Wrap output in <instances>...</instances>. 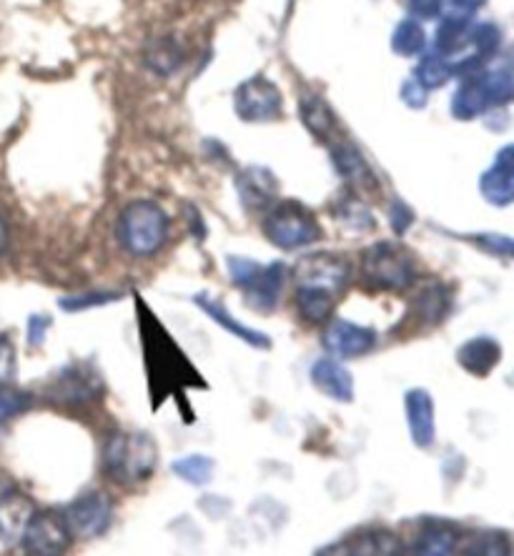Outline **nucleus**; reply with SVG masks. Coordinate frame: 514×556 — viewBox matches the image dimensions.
Returning a JSON list of instances; mask_svg holds the SVG:
<instances>
[{"label":"nucleus","instance_id":"obj_1","mask_svg":"<svg viewBox=\"0 0 514 556\" xmlns=\"http://www.w3.org/2000/svg\"><path fill=\"white\" fill-rule=\"evenodd\" d=\"M103 473L121 486L151 479L159 464V446L146 431H116L103 444Z\"/></svg>","mask_w":514,"mask_h":556},{"label":"nucleus","instance_id":"obj_2","mask_svg":"<svg viewBox=\"0 0 514 556\" xmlns=\"http://www.w3.org/2000/svg\"><path fill=\"white\" fill-rule=\"evenodd\" d=\"M168 214L153 201H134L121 211L116 236L121 249L136 258H149L163 249L168 239Z\"/></svg>","mask_w":514,"mask_h":556},{"label":"nucleus","instance_id":"obj_3","mask_svg":"<svg viewBox=\"0 0 514 556\" xmlns=\"http://www.w3.org/2000/svg\"><path fill=\"white\" fill-rule=\"evenodd\" d=\"M362 278L372 289H410L417 281V261L402 243L379 241L362 253Z\"/></svg>","mask_w":514,"mask_h":556},{"label":"nucleus","instance_id":"obj_4","mask_svg":"<svg viewBox=\"0 0 514 556\" xmlns=\"http://www.w3.org/2000/svg\"><path fill=\"white\" fill-rule=\"evenodd\" d=\"M264 236L274 247L284 251H293L301 247H312L322 239V226L316 216L304 203L284 201L279 206L268 208L264 218Z\"/></svg>","mask_w":514,"mask_h":556},{"label":"nucleus","instance_id":"obj_5","mask_svg":"<svg viewBox=\"0 0 514 556\" xmlns=\"http://www.w3.org/2000/svg\"><path fill=\"white\" fill-rule=\"evenodd\" d=\"M349 276H352V264H349L341 253L331 251L306 253V256H301L297 261V266H293L297 286L326 291L331 293V296H339V293L347 289Z\"/></svg>","mask_w":514,"mask_h":556},{"label":"nucleus","instance_id":"obj_6","mask_svg":"<svg viewBox=\"0 0 514 556\" xmlns=\"http://www.w3.org/2000/svg\"><path fill=\"white\" fill-rule=\"evenodd\" d=\"M63 519L73 539L88 542V539L103 536L109 531L113 521V502L103 492H86L65 506Z\"/></svg>","mask_w":514,"mask_h":556},{"label":"nucleus","instance_id":"obj_7","mask_svg":"<svg viewBox=\"0 0 514 556\" xmlns=\"http://www.w3.org/2000/svg\"><path fill=\"white\" fill-rule=\"evenodd\" d=\"M73 544V536L65 525L63 511H36L33 514L30 525L23 534L21 546L28 554L38 556H55L68 552Z\"/></svg>","mask_w":514,"mask_h":556},{"label":"nucleus","instance_id":"obj_8","mask_svg":"<svg viewBox=\"0 0 514 556\" xmlns=\"http://www.w3.org/2000/svg\"><path fill=\"white\" fill-rule=\"evenodd\" d=\"M322 343L334 358H362L377 349L379 333L372 326L334 318L322 333Z\"/></svg>","mask_w":514,"mask_h":556},{"label":"nucleus","instance_id":"obj_9","mask_svg":"<svg viewBox=\"0 0 514 556\" xmlns=\"http://www.w3.org/2000/svg\"><path fill=\"white\" fill-rule=\"evenodd\" d=\"M236 113L251 124L274 121L281 113V93L266 78H251L236 91Z\"/></svg>","mask_w":514,"mask_h":556},{"label":"nucleus","instance_id":"obj_10","mask_svg":"<svg viewBox=\"0 0 514 556\" xmlns=\"http://www.w3.org/2000/svg\"><path fill=\"white\" fill-rule=\"evenodd\" d=\"M36 504L18 489H5L0 492V544L21 546L23 534L30 525Z\"/></svg>","mask_w":514,"mask_h":556},{"label":"nucleus","instance_id":"obj_11","mask_svg":"<svg viewBox=\"0 0 514 556\" xmlns=\"http://www.w3.org/2000/svg\"><path fill=\"white\" fill-rule=\"evenodd\" d=\"M284 281H287V266L281 261L261 266L259 271L249 278L247 286H241L247 304L259 311V314H272L279 306Z\"/></svg>","mask_w":514,"mask_h":556},{"label":"nucleus","instance_id":"obj_12","mask_svg":"<svg viewBox=\"0 0 514 556\" xmlns=\"http://www.w3.org/2000/svg\"><path fill=\"white\" fill-rule=\"evenodd\" d=\"M101 381H98L96 371L84 369V366H68L55 379L51 396L53 402H61L65 406H84L93 404L101 396Z\"/></svg>","mask_w":514,"mask_h":556},{"label":"nucleus","instance_id":"obj_13","mask_svg":"<svg viewBox=\"0 0 514 556\" xmlns=\"http://www.w3.org/2000/svg\"><path fill=\"white\" fill-rule=\"evenodd\" d=\"M309 379H312L316 391H322L324 396L334 399V402L339 404L354 402V376L352 371L339 364V358L334 356L316 358L312 369H309Z\"/></svg>","mask_w":514,"mask_h":556},{"label":"nucleus","instance_id":"obj_14","mask_svg":"<svg viewBox=\"0 0 514 556\" xmlns=\"http://www.w3.org/2000/svg\"><path fill=\"white\" fill-rule=\"evenodd\" d=\"M236 193H239L241 203L249 211H266L274 206L276 195H279V181H276L272 170L251 166L236 176Z\"/></svg>","mask_w":514,"mask_h":556},{"label":"nucleus","instance_id":"obj_15","mask_svg":"<svg viewBox=\"0 0 514 556\" xmlns=\"http://www.w3.org/2000/svg\"><path fill=\"white\" fill-rule=\"evenodd\" d=\"M404 412H406V424H410V437L414 444L419 448H429L437 439L435 399H431L429 391L424 389L406 391Z\"/></svg>","mask_w":514,"mask_h":556},{"label":"nucleus","instance_id":"obj_16","mask_svg":"<svg viewBox=\"0 0 514 556\" xmlns=\"http://www.w3.org/2000/svg\"><path fill=\"white\" fill-rule=\"evenodd\" d=\"M193 304L199 306L203 314L211 318V321H216V326H222L224 331L234 333L236 339H241L243 343H249V346L264 349V351L272 346V339H268L266 333H261L256 329H249L247 324H241L239 318H234L231 314H228V308L224 306V301L209 296V293H196Z\"/></svg>","mask_w":514,"mask_h":556},{"label":"nucleus","instance_id":"obj_17","mask_svg":"<svg viewBox=\"0 0 514 556\" xmlns=\"http://www.w3.org/2000/svg\"><path fill=\"white\" fill-rule=\"evenodd\" d=\"M339 546L341 549L337 552L362 554V556H391L402 552V542H399L394 531L381 529V527H369V529L356 531V534L347 536Z\"/></svg>","mask_w":514,"mask_h":556},{"label":"nucleus","instance_id":"obj_18","mask_svg":"<svg viewBox=\"0 0 514 556\" xmlns=\"http://www.w3.org/2000/svg\"><path fill=\"white\" fill-rule=\"evenodd\" d=\"M460 539V529L447 525V521H427V525L419 527V534L414 539L410 552L422 556H447L456 552Z\"/></svg>","mask_w":514,"mask_h":556},{"label":"nucleus","instance_id":"obj_19","mask_svg":"<svg viewBox=\"0 0 514 556\" xmlns=\"http://www.w3.org/2000/svg\"><path fill=\"white\" fill-rule=\"evenodd\" d=\"M502 358V346L494 339L489 337H477L467 343H462V349L456 351V362L464 371L475 376H487L500 364Z\"/></svg>","mask_w":514,"mask_h":556},{"label":"nucleus","instance_id":"obj_20","mask_svg":"<svg viewBox=\"0 0 514 556\" xmlns=\"http://www.w3.org/2000/svg\"><path fill=\"white\" fill-rule=\"evenodd\" d=\"M334 166H337L341 178L356 186L359 191H372V193L379 191V181L377 176H374L372 166L362 159V153L352 149V146L347 143L337 146V151H334Z\"/></svg>","mask_w":514,"mask_h":556},{"label":"nucleus","instance_id":"obj_21","mask_svg":"<svg viewBox=\"0 0 514 556\" xmlns=\"http://www.w3.org/2000/svg\"><path fill=\"white\" fill-rule=\"evenodd\" d=\"M143 63L149 65L153 73H159V76H171V73L181 68L184 48L178 46V40L174 36H161L146 46Z\"/></svg>","mask_w":514,"mask_h":556},{"label":"nucleus","instance_id":"obj_22","mask_svg":"<svg viewBox=\"0 0 514 556\" xmlns=\"http://www.w3.org/2000/svg\"><path fill=\"white\" fill-rule=\"evenodd\" d=\"M412 306H414V316H417L422 324L437 326V324L444 321L447 314H450L452 296H450V291L444 289V286L431 283L429 289H424L419 296L414 299Z\"/></svg>","mask_w":514,"mask_h":556},{"label":"nucleus","instance_id":"obj_23","mask_svg":"<svg viewBox=\"0 0 514 556\" xmlns=\"http://www.w3.org/2000/svg\"><path fill=\"white\" fill-rule=\"evenodd\" d=\"M489 109H492V105H489V98L485 93L482 80H479V76L469 78L467 84H464L452 98V113L462 121L482 116V113L489 111Z\"/></svg>","mask_w":514,"mask_h":556},{"label":"nucleus","instance_id":"obj_24","mask_svg":"<svg viewBox=\"0 0 514 556\" xmlns=\"http://www.w3.org/2000/svg\"><path fill=\"white\" fill-rule=\"evenodd\" d=\"M479 191L492 206H510L514 203V170L494 163L479 181Z\"/></svg>","mask_w":514,"mask_h":556},{"label":"nucleus","instance_id":"obj_25","mask_svg":"<svg viewBox=\"0 0 514 556\" xmlns=\"http://www.w3.org/2000/svg\"><path fill=\"white\" fill-rule=\"evenodd\" d=\"M301 118H304L306 128L319 138V141H329L337 130V118L329 105H326L319 96H304L301 98Z\"/></svg>","mask_w":514,"mask_h":556},{"label":"nucleus","instance_id":"obj_26","mask_svg":"<svg viewBox=\"0 0 514 556\" xmlns=\"http://www.w3.org/2000/svg\"><path fill=\"white\" fill-rule=\"evenodd\" d=\"M334 299L337 296H331V293H326V291L297 286V311L306 324L316 326V324L329 321L331 311H334Z\"/></svg>","mask_w":514,"mask_h":556},{"label":"nucleus","instance_id":"obj_27","mask_svg":"<svg viewBox=\"0 0 514 556\" xmlns=\"http://www.w3.org/2000/svg\"><path fill=\"white\" fill-rule=\"evenodd\" d=\"M460 546L464 554H477V556H504L512 552V542L507 534L502 531H472V534L464 539H460Z\"/></svg>","mask_w":514,"mask_h":556},{"label":"nucleus","instance_id":"obj_28","mask_svg":"<svg viewBox=\"0 0 514 556\" xmlns=\"http://www.w3.org/2000/svg\"><path fill=\"white\" fill-rule=\"evenodd\" d=\"M171 469H174L176 477L184 479L186 484L206 486V484H211V479H214L216 462L209 459V456H203V454H189V456H184V459L174 462Z\"/></svg>","mask_w":514,"mask_h":556},{"label":"nucleus","instance_id":"obj_29","mask_svg":"<svg viewBox=\"0 0 514 556\" xmlns=\"http://www.w3.org/2000/svg\"><path fill=\"white\" fill-rule=\"evenodd\" d=\"M452 76H454L452 63L439 53H431L427 59H422L417 71H414V78H417L427 91H431V88H442Z\"/></svg>","mask_w":514,"mask_h":556},{"label":"nucleus","instance_id":"obj_30","mask_svg":"<svg viewBox=\"0 0 514 556\" xmlns=\"http://www.w3.org/2000/svg\"><path fill=\"white\" fill-rule=\"evenodd\" d=\"M424 46H427V36H424V28L417 21H402L391 33V48H394V53L406 55V59L422 53Z\"/></svg>","mask_w":514,"mask_h":556},{"label":"nucleus","instance_id":"obj_31","mask_svg":"<svg viewBox=\"0 0 514 556\" xmlns=\"http://www.w3.org/2000/svg\"><path fill=\"white\" fill-rule=\"evenodd\" d=\"M469 43H472V48H475L472 59H475L477 63H482L487 59H492V55L500 51L502 33L494 26V23H479V26H472V30H469Z\"/></svg>","mask_w":514,"mask_h":556},{"label":"nucleus","instance_id":"obj_32","mask_svg":"<svg viewBox=\"0 0 514 556\" xmlns=\"http://www.w3.org/2000/svg\"><path fill=\"white\" fill-rule=\"evenodd\" d=\"M482 80V88L489 98V105H504L514 101V76L510 71H492V73H482L479 76Z\"/></svg>","mask_w":514,"mask_h":556},{"label":"nucleus","instance_id":"obj_33","mask_svg":"<svg viewBox=\"0 0 514 556\" xmlns=\"http://www.w3.org/2000/svg\"><path fill=\"white\" fill-rule=\"evenodd\" d=\"M334 216H337L341 224L352 228V231L362 233V231H369L374 226V218L369 214V208L362 206L356 199H341L337 203V208H334Z\"/></svg>","mask_w":514,"mask_h":556},{"label":"nucleus","instance_id":"obj_34","mask_svg":"<svg viewBox=\"0 0 514 556\" xmlns=\"http://www.w3.org/2000/svg\"><path fill=\"white\" fill-rule=\"evenodd\" d=\"M33 406V396L26 391L8 387V383H0V424L15 419V416L26 414Z\"/></svg>","mask_w":514,"mask_h":556},{"label":"nucleus","instance_id":"obj_35","mask_svg":"<svg viewBox=\"0 0 514 556\" xmlns=\"http://www.w3.org/2000/svg\"><path fill=\"white\" fill-rule=\"evenodd\" d=\"M121 293L116 291H91L84 293V296H68L61 299V308L63 311H86V308H98L111 304V301H118Z\"/></svg>","mask_w":514,"mask_h":556},{"label":"nucleus","instance_id":"obj_36","mask_svg":"<svg viewBox=\"0 0 514 556\" xmlns=\"http://www.w3.org/2000/svg\"><path fill=\"white\" fill-rule=\"evenodd\" d=\"M226 264H228V276H231V281L239 286V289L241 286H247L249 278L261 268L259 261L247 258V256H228Z\"/></svg>","mask_w":514,"mask_h":556},{"label":"nucleus","instance_id":"obj_37","mask_svg":"<svg viewBox=\"0 0 514 556\" xmlns=\"http://www.w3.org/2000/svg\"><path fill=\"white\" fill-rule=\"evenodd\" d=\"M15 371H18V356L11 339L0 333V383H11Z\"/></svg>","mask_w":514,"mask_h":556},{"label":"nucleus","instance_id":"obj_38","mask_svg":"<svg viewBox=\"0 0 514 556\" xmlns=\"http://www.w3.org/2000/svg\"><path fill=\"white\" fill-rule=\"evenodd\" d=\"M48 329H51V316H46V314L30 316V321H28V343H30V346H40V343H43L46 337H48Z\"/></svg>","mask_w":514,"mask_h":556},{"label":"nucleus","instance_id":"obj_39","mask_svg":"<svg viewBox=\"0 0 514 556\" xmlns=\"http://www.w3.org/2000/svg\"><path fill=\"white\" fill-rule=\"evenodd\" d=\"M402 98L410 109H424V103H427V88H424L417 78H412L404 84Z\"/></svg>","mask_w":514,"mask_h":556},{"label":"nucleus","instance_id":"obj_40","mask_svg":"<svg viewBox=\"0 0 514 556\" xmlns=\"http://www.w3.org/2000/svg\"><path fill=\"white\" fill-rule=\"evenodd\" d=\"M412 224H414V214L410 211V206H404L402 201L394 203V208H391V228H394V233L404 236L410 231Z\"/></svg>","mask_w":514,"mask_h":556},{"label":"nucleus","instance_id":"obj_41","mask_svg":"<svg viewBox=\"0 0 514 556\" xmlns=\"http://www.w3.org/2000/svg\"><path fill=\"white\" fill-rule=\"evenodd\" d=\"M477 243H482L485 249L502 253V256L514 258V239H507V236H477Z\"/></svg>","mask_w":514,"mask_h":556},{"label":"nucleus","instance_id":"obj_42","mask_svg":"<svg viewBox=\"0 0 514 556\" xmlns=\"http://www.w3.org/2000/svg\"><path fill=\"white\" fill-rule=\"evenodd\" d=\"M410 11L417 18H435L442 11V0H410Z\"/></svg>","mask_w":514,"mask_h":556},{"label":"nucleus","instance_id":"obj_43","mask_svg":"<svg viewBox=\"0 0 514 556\" xmlns=\"http://www.w3.org/2000/svg\"><path fill=\"white\" fill-rule=\"evenodd\" d=\"M482 3L485 0H450L452 13H456V15H469L472 11H477Z\"/></svg>","mask_w":514,"mask_h":556},{"label":"nucleus","instance_id":"obj_44","mask_svg":"<svg viewBox=\"0 0 514 556\" xmlns=\"http://www.w3.org/2000/svg\"><path fill=\"white\" fill-rule=\"evenodd\" d=\"M494 163H500V166L514 170V143L512 146H504V149L497 153V161Z\"/></svg>","mask_w":514,"mask_h":556},{"label":"nucleus","instance_id":"obj_45","mask_svg":"<svg viewBox=\"0 0 514 556\" xmlns=\"http://www.w3.org/2000/svg\"><path fill=\"white\" fill-rule=\"evenodd\" d=\"M8 243H11V228H8L5 218L0 216V256L8 251Z\"/></svg>","mask_w":514,"mask_h":556}]
</instances>
